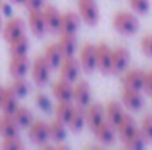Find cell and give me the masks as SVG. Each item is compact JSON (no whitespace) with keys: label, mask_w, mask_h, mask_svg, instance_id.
<instances>
[{"label":"cell","mask_w":152,"mask_h":150,"mask_svg":"<svg viewBox=\"0 0 152 150\" xmlns=\"http://www.w3.org/2000/svg\"><path fill=\"white\" fill-rule=\"evenodd\" d=\"M112 27L115 28V31H118L123 36H134L139 31L140 24H139V19H137L136 13L121 10V12H117L114 15Z\"/></svg>","instance_id":"1"},{"label":"cell","mask_w":152,"mask_h":150,"mask_svg":"<svg viewBox=\"0 0 152 150\" xmlns=\"http://www.w3.org/2000/svg\"><path fill=\"white\" fill-rule=\"evenodd\" d=\"M77 13L80 15V19L90 27H95L101 18V12H99V6L96 0H78Z\"/></svg>","instance_id":"2"},{"label":"cell","mask_w":152,"mask_h":150,"mask_svg":"<svg viewBox=\"0 0 152 150\" xmlns=\"http://www.w3.org/2000/svg\"><path fill=\"white\" fill-rule=\"evenodd\" d=\"M31 77L33 81L37 86H45L50 81L52 75V68L49 66V63L45 60L43 56H37L33 62H31Z\"/></svg>","instance_id":"3"},{"label":"cell","mask_w":152,"mask_h":150,"mask_svg":"<svg viewBox=\"0 0 152 150\" xmlns=\"http://www.w3.org/2000/svg\"><path fill=\"white\" fill-rule=\"evenodd\" d=\"M25 21L19 16H9V19L4 22V25L1 27V36L3 38L9 43L18 37H21L22 34H25Z\"/></svg>","instance_id":"4"},{"label":"cell","mask_w":152,"mask_h":150,"mask_svg":"<svg viewBox=\"0 0 152 150\" xmlns=\"http://www.w3.org/2000/svg\"><path fill=\"white\" fill-rule=\"evenodd\" d=\"M27 131H28V138L36 143V144H45L50 140L49 137V124L45 122L43 119H34L28 127H27Z\"/></svg>","instance_id":"5"},{"label":"cell","mask_w":152,"mask_h":150,"mask_svg":"<svg viewBox=\"0 0 152 150\" xmlns=\"http://www.w3.org/2000/svg\"><path fill=\"white\" fill-rule=\"evenodd\" d=\"M130 50L118 46L112 49V60H111V74H121L130 65Z\"/></svg>","instance_id":"6"},{"label":"cell","mask_w":152,"mask_h":150,"mask_svg":"<svg viewBox=\"0 0 152 150\" xmlns=\"http://www.w3.org/2000/svg\"><path fill=\"white\" fill-rule=\"evenodd\" d=\"M78 62L84 72H87V74L95 72L96 71V46L92 43H86L80 49Z\"/></svg>","instance_id":"7"},{"label":"cell","mask_w":152,"mask_h":150,"mask_svg":"<svg viewBox=\"0 0 152 150\" xmlns=\"http://www.w3.org/2000/svg\"><path fill=\"white\" fill-rule=\"evenodd\" d=\"M59 71H61V78L69 83H75L80 77L81 66H80L78 59H75L74 56H69V57H64L62 63L59 65Z\"/></svg>","instance_id":"8"},{"label":"cell","mask_w":152,"mask_h":150,"mask_svg":"<svg viewBox=\"0 0 152 150\" xmlns=\"http://www.w3.org/2000/svg\"><path fill=\"white\" fill-rule=\"evenodd\" d=\"M72 101H75V104L81 107H86L92 101V87L86 80L75 81L72 91Z\"/></svg>","instance_id":"9"},{"label":"cell","mask_w":152,"mask_h":150,"mask_svg":"<svg viewBox=\"0 0 152 150\" xmlns=\"http://www.w3.org/2000/svg\"><path fill=\"white\" fill-rule=\"evenodd\" d=\"M31 69V60L27 54L22 56H12L9 62V74L12 78H25V75Z\"/></svg>","instance_id":"10"},{"label":"cell","mask_w":152,"mask_h":150,"mask_svg":"<svg viewBox=\"0 0 152 150\" xmlns=\"http://www.w3.org/2000/svg\"><path fill=\"white\" fill-rule=\"evenodd\" d=\"M92 131H93L96 140L101 143L102 146H108V144L114 143L115 138H117V130H115V127L112 124H109L106 119L102 121L101 124L98 127H95Z\"/></svg>","instance_id":"11"},{"label":"cell","mask_w":152,"mask_h":150,"mask_svg":"<svg viewBox=\"0 0 152 150\" xmlns=\"http://www.w3.org/2000/svg\"><path fill=\"white\" fill-rule=\"evenodd\" d=\"M111 60H112V49L106 43H99L96 46V69L102 74H111Z\"/></svg>","instance_id":"12"},{"label":"cell","mask_w":152,"mask_h":150,"mask_svg":"<svg viewBox=\"0 0 152 150\" xmlns=\"http://www.w3.org/2000/svg\"><path fill=\"white\" fill-rule=\"evenodd\" d=\"M80 25H81L80 15L77 12L66 10L62 13V18H61L59 34H77V31L80 30Z\"/></svg>","instance_id":"13"},{"label":"cell","mask_w":152,"mask_h":150,"mask_svg":"<svg viewBox=\"0 0 152 150\" xmlns=\"http://www.w3.org/2000/svg\"><path fill=\"white\" fill-rule=\"evenodd\" d=\"M84 115H86V125L93 130L98 127L102 121H105V107L99 103H89L84 107Z\"/></svg>","instance_id":"14"},{"label":"cell","mask_w":152,"mask_h":150,"mask_svg":"<svg viewBox=\"0 0 152 150\" xmlns=\"http://www.w3.org/2000/svg\"><path fill=\"white\" fill-rule=\"evenodd\" d=\"M43 12V18H45V22H46V28H48V33L52 34H56L59 33V28H61V18H62V12H59L58 7L48 4L42 9Z\"/></svg>","instance_id":"15"},{"label":"cell","mask_w":152,"mask_h":150,"mask_svg":"<svg viewBox=\"0 0 152 150\" xmlns=\"http://www.w3.org/2000/svg\"><path fill=\"white\" fill-rule=\"evenodd\" d=\"M27 24H28L30 31L36 37H43L48 33L46 22H45V18H43V12L42 10H28Z\"/></svg>","instance_id":"16"},{"label":"cell","mask_w":152,"mask_h":150,"mask_svg":"<svg viewBox=\"0 0 152 150\" xmlns=\"http://www.w3.org/2000/svg\"><path fill=\"white\" fill-rule=\"evenodd\" d=\"M145 83V71L142 69H130L123 77V88H132L142 91Z\"/></svg>","instance_id":"17"},{"label":"cell","mask_w":152,"mask_h":150,"mask_svg":"<svg viewBox=\"0 0 152 150\" xmlns=\"http://www.w3.org/2000/svg\"><path fill=\"white\" fill-rule=\"evenodd\" d=\"M121 103L124 104V107L130 109V110H140L143 106V96L140 91L137 90H132V88H123L121 93Z\"/></svg>","instance_id":"18"},{"label":"cell","mask_w":152,"mask_h":150,"mask_svg":"<svg viewBox=\"0 0 152 150\" xmlns=\"http://www.w3.org/2000/svg\"><path fill=\"white\" fill-rule=\"evenodd\" d=\"M115 130H117V137H118L121 141H126L129 137H132V136L139 130V127H137L134 118L126 113L124 118L121 119V122L115 127Z\"/></svg>","instance_id":"19"},{"label":"cell","mask_w":152,"mask_h":150,"mask_svg":"<svg viewBox=\"0 0 152 150\" xmlns=\"http://www.w3.org/2000/svg\"><path fill=\"white\" fill-rule=\"evenodd\" d=\"M53 96L58 101H72V91H74V86L72 83L61 78L58 80L53 87H52Z\"/></svg>","instance_id":"20"},{"label":"cell","mask_w":152,"mask_h":150,"mask_svg":"<svg viewBox=\"0 0 152 150\" xmlns=\"http://www.w3.org/2000/svg\"><path fill=\"white\" fill-rule=\"evenodd\" d=\"M124 115H126L124 104L120 103V101L111 100V101L106 104V107H105V119H106L109 124H112L114 127H117V125L121 122V119L124 118Z\"/></svg>","instance_id":"21"},{"label":"cell","mask_w":152,"mask_h":150,"mask_svg":"<svg viewBox=\"0 0 152 150\" xmlns=\"http://www.w3.org/2000/svg\"><path fill=\"white\" fill-rule=\"evenodd\" d=\"M58 46L65 57L74 56L78 50V40L75 34H61V38L58 41Z\"/></svg>","instance_id":"22"},{"label":"cell","mask_w":152,"mask_h":150,"mask_svg":"<svg viewBox=\"0 0 152 150\" xmlns=\"http://www.w3.org/2000/svg\"><path fill=\"white\" fill-rule=\"evenodd\" d=\"M18 100H19V97L13 93V90H12L10 87H6V88L3 90V96H1V101H0V109H1V112L6 113V115H12L13 110L19 106Z\"/></svg>","instance_id":"23"},{"label":"cell","mask_w":152,"mask_h":150,"mask_svg":"<svg viewBox=\"0 0 152 150\" xmlns=\"http://www.w3.org/2000/svg\"><path fill=\"white\" fill-rule=\"evenodd\" d=\"M66 127L72 131V133H80L84 127H86V115H84V107L81 106H74L72 115L66 124Z\"/></svg>","instance_id":"24"},{"label":"cell","mask_w":152,"mask_h":150,"mask_svg":"<svg viewBox=\"0 0 152 150\" xmlns=\"http://www.w3.org/2000/svg\"><path fill=\"white\" fill-rule=\"evenodd\" d=\"M43 57H45V60L49 63V66H50L52 69H56V68H59V65L62 63V60H64L65 56L62 54V51L59 49L58 43H53V44H49V46L46 47Z\"/></svg>","instance_id":"25"},{"label":"cell","mask_w":152,"mask_h":150,"mask_svg":"<svg viewBox=\"0 0 152 150\" xmlns=\"http://www.w3.org/2000/svg\"><path fill=\"white\" fill-rule=\"evenodd\" d=\"M10 116H12V119L15 121V124H16L19 128H27V127L34 121L33 112H31L27 106H18Z\"/></svg>","instance_id":"26"},{"label":"cell","mask_w":152,"mask_h":150,"mask_svg":"<svg viewBox=\"0 0 152 150\" xmlns=\"http://www.w3.org/2000/svg\"><path fill=\"white\" fill-rule=\"evenodd\" d=\"M18 134H19V127L15 124L10 115L3 113L0 116V136L6 138V137H15Z\"/></svg>","instance_id":"27"},{"label":"cell","mask_w":152,"mask_h":150,"mask_svg":"<svg viewBox=\"0 0 152 150\" xmlns=\"http://www.w3.org/2000/svg\"><path fill=\"white\" fill-rule=\"evenodd\" d=\"M30 50V38L22 34L21 37L9 41V53L10 56H22V54H28Z\"/></svg>","instance_id":"28"},{"label":"cell","mask_w":152,"mask_h":150,"mask_svg":"<svg viewBox=\"0 0 152 150\" xmlns=\"http://www.w3.org/2000/svg\"><path fill=\"white\" fill-rule=\"evenodd\" d=\"M74 103L72 101H59L55 107V118L64 124H68L71 115H72V110H74Z\"/></svg>","instance_id":"29"},{"label":"cell","mask_w":152,"mask_h":150,"mask_svg":"<svg viewBox=\"0 0 152 150\" xmlns=\"http://www.w3.org/2000/svg\"><path fill=\"white\" fill-rule=\"evenodd\" d=\"M49 137L53 141H64L66 137V124L58 121L55 118V121H52L49 124Z\"/></svg>","instance_id":"30"},{"label":"cell","mask_w":152,"mask_h":150,"mask_svg":"<svg viewBox=\"0 0 152 150\" xmlns=\"http://www.w3.org/2000/svg\"><path fill=\"white\" fill-rule=\"evenodd\" d=\"M10 88L13 90V93L19 99H22L30 93V83L25 78H13V81L10 84Z\"/></svg>","instance_id":"31"},{"label":"cell","mask_w":152,"mask_h":150,"mask_svg":"<svg viewBox=\"0 0 152 150\" xmlns=\"http://www.w3.org/2000/svg\"><path fill=\"white\" fill-rule=\"evenodd\" d=\"M124 143V146L127 147V149H136V150H139V149H143V147H146V140L143 138V136L140 134V131L137 130L132 137H129L126 141H123Z\"/></svg>","instance_id":"32"},{"label":"cell","mask_w":152,"mask_h":150,"mask_svg":"<svg viewBox=\"0 0 152 150\" xmlns=\"http://www.w3.org/2000/svg\"><path fill=\"white\" fill-rule=\"evenodd\" d=\"M140 134L146 140V143H152V113H146L139 127Z\"/></svg>","instance_id":"33"},{"label":"cell","mask_w":152,"mask_h":150,"mask_svg":"<svg viewBox=\"0 0 152 150\" xmlns=\"http://www.w3.org/2000/svg\"><path fill=\"white\" fill-rule=\"evenodd\" d=\"M34 101H36L37 107H39L40 110H43V112H50L52 107H53V103H52L50 97H49L46 93H43V91L36 93V96H34Z\"/></svg>","instance_id":"34"},{"label":"cell","mask_w":152,"mask_h":150,"mask_svg":"<svg viewBox=\"0 0 152 150\" xmlns=\"http://www.w3.org/2000/svg\"><path fill=\"white\" fill-rule=\"evenodd\" d=\"M129 3L136 15H146L151 10V0H129Z\"/></svg>","instance_id":"35"},{"label":"cell","mask_w":152,"mask_h":150,"mask_svg":"<svg viewBox=\"0 0 152 150\" xmlns=\"http://www.w3.org/2000/svg\"><path fill=\"white\" fill-rule=\"evenodd\" d=\"M1 147L6 150H21V149H25V144H24V141L18 136H15V137H6V138H3Z\"/></svg>","instance_id":"36"},{"label":"cell","mask_w":152,"mask_h":150,"mask_svg":"<svg viewBox=\"0 0 152 150\" xmlns=\"http://www.w3.org/2000/svg\"><path fill=\"white\" fill-rule=\"evenodd\" d=\"M140 49L145 56L152 57V34H146L140 40Z\"/></svg>","instance_id":"37"},{"label":"cell","mask_w":152,"mask_h":150,"mask_svg":"<svg viewBox=\"0 0 152 150\" xmlns=\"http://www.w3.org/2000/svg\"><path fill=\"white\" fill-rule=\"evenodd\" d=\"M45 3H46V0H25L24 6L28 10H42L45 7Z\"/></svg>","instance_id":"38"},{"label":"cell","mask_w":152,"mask_h":150,"mask_svg":"<svg viewBox=\"0 0 152 150\" xmlns=\"http://www.w3.org/2000/svg\"><path fill=\"white\" fill-rule=\"evenodd\" d=\"M143 90H145L148 94H152V71L145 72V83H143Z\"/></svg>","instance_id":"39"},{"label":"cell","mask_w":152,"mask_h":150,"mask_svg":"<svg viewBox=\"0 0 152 150\" xmlns=\"http://www.w3.org/2000/svg\"><path fill=\"white\" fill-rule=\"evenodd\" d=\"M0 9H1V12H3V15H6V16H12V6L7 3V1H0Z\"/></svg>","instance_id":"40"},{"label":"cell","mask_w":152,"mask_h":150,"mask_svg":"<svg viewBox=\"0 0 152 150\" xmlns=\"http://www.w3.org/2000/svg\"><path fill=\"white\" fill-rule=\"evenodd\" d=\"M12 3H16V4H24V1L25 0H10Z\"/></svg>","instance_id":"41"},{"label":"cell","mask_w":152,"mask_h":150,"mask_svg":"<svg viewBox=\"0 0 152 150\" xmlns=\"http://www.w3.org/2000/svg\"><path fill=\"white\" fill-rule=\"evenodd\" d=\"M3 90H4V87L0 86V101H1V96H3Z\"/></svg>","instance_id":"42"},{"label":"cell","mask_w":152,"mask_h":150,"mask_svg":"<svg viewBox=\"0 0 152 150\" xmlns=\"http://www.w3.org/2000/svg\"><path fill=\"white\" fill-rule=\"evenodd\" d=\"M1 27H3V24H1V16H0V33H1Z\"/></svg>","instance_id":"43"},{"label":"cell","mask_w":152,"mask_h":150,"mask_svg":"<svg viewBox=\"0 0 152 150\" xmlns=\"http://www.w3.org/2000/svg\"><path fill=\"white\" fill-rule=\"evenodd\" d=\"M0 1H1V0H0Z\"/></svg>","instance_id":"44"}]
</instances>
